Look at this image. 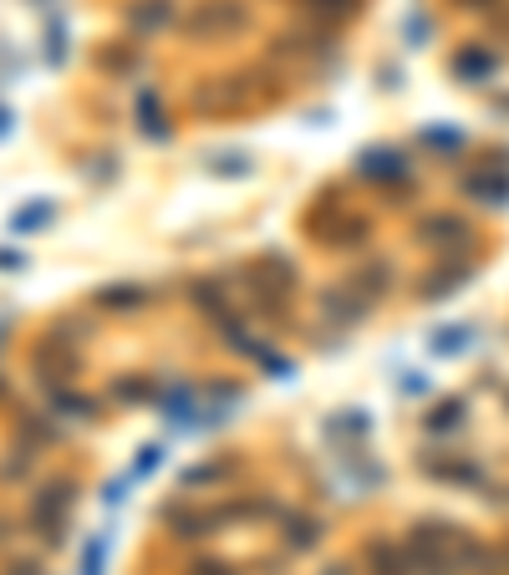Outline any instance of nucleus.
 <instances>
[{
  "label": "nucleus",
  "instance_id": "29",
  "mask_svg": "<svg viewBox=\"0 0 509 575\" xmlns=\"http://www.w3.org/2000/svg\"><path fill=\"white\" fill-rule=\"evenodd\" d=\"M61 61H67V21L51 16L47 21V67H61Z\"/></svg>",
  "mask_w": 509,
  "mask_h": 575
},
{
  "label": "nucleus",
  "instance_id": "22",
  "mask_svg": "<svg viewBox=\"0 0 509 575\" xmlns=\"http://www.w3.org/2000/svg\"><path fill=\"white\" fill-rule=\"evenodd\" d=\"M418 240L423 245H449V240H469V229H463L459 219H449V215H428V219H418Z\"/></svg>",
  "mask_w": 509,
  "mask_h": 575
},
{
  "label": "nucleus",
  "instance_id": "27",
  "mask_svg": "<svg viewBox=\"0 0 509 575\" xmlns=\"http://www.w3.org/2000/svg\"><path fill=\"white\" fill-rule=\"evenodd\" d=\"M453 290H459V270H433L418 286V300H438V296H453Z\"/></svg>",
  "mask_w": 509,
  "mask_h": 575
},
{
  "label": "nucleus",
  "instance_id": "19",
  "mask_svg": "<svg viewBox=\"0 0 509 575\" xmlns=\"http://www.w3.org/2000/svg\"><path fill=\"white\" fill-rule=\"evenodd\" d=\"M234 474H240V464H234V458H209V464H194L189 474H183V489H199V484H204V489H214V484H230Z\"/></svg>",
  "mask_w": 509,
  "mask_h": 575
},
{
  "label": "nucleus",
  "instance_id": "1",
  "mask_svg": "<svg viewBox=\"0 0 509 575\" xmlns=\"http://www.w3.org/2000/svg\"><path fill=\"white\" fill-rule=\"evenodd\" d=\"M250 6L244 0H199L194 11L183 16V41H194V47H224L234 41L240 31H250Z\"/></svg>",
  "mask_w": 509,
  "mask_h": 575
},
{
  "label": "nucleus",
  "instance_id": "15",
  "mask_svg": "<svg viewBox=\"0 0 509 575\" xmlns=\"http://www.w3.org/2000/svg\"><path fill=\"white\" fill-rule=\"evenodd\" d=\"M143 300H148V286H138V280H112V286L92 290V306H98V311H138Z\"/></svg>",
  "mask_w": 509,
  "mask_h": 575
},
{
  "label": "nucleus",
  "instance_id": "34",
  "mask_svg": "<svg viewBox=\"0 0 509 575\" xmlns=\"http://www.w3.org/2000/svg\"><path fill=\"white\" fill-rule=\"evenodd\" d=\"M158 458H163V444H148L143 454H138V474H148V468H153Z\"/></svg>",
  "mask_w": 509,
  "mask_h": 575
},
{
  "label": "nucleus",
  "instance_id": "11",
  "mask_svg": "<svg viewBox=\"0 0 509 575\" xmlns=\"http://www.w3.org/2000/svg\"><path fill=\"white\" fill-rule=\"evenodd\" d=\"M296 16L306 26H327V31H341L347 21L362 16V0H296Z\"/></svg>",
  "mask_w": 509,
  "mask_h": 575
},
{
  "label": "nucleus",
  "instance_id": "39",
  "mask_svg": "<svg viewBox=\"0 0 509 575\" xmlns=\"http://www.w3.org/2000/svg\"><path fill=\"white\" fill-rule=\"evenodd\" d=\"M0 397H6V377H0Z\"/></svg>",
  "mask_w": 509,
  "mask_h": 575
},
{
  "label": "nucleus",
  "instance_id": "33",
  "mask_svg": "<svg viewBox=\"0 0 509 575\" xmlns=\"http://www.w3.org/2000/svg\"><path fill=\"white\" fill-rule=\"evenodd\" d=\"M102 561H108V539H92L87 545V575H102Z\"/></svg>",
  "mask_w": 509,
  "mask_h": 575
},
{
  "label": "nucleus",
  "instance_id": "14",
  "mask_svg": "<svg viewBox=\"0 0 509 575\" xmlns=\"http://www.w3.org/2000/svg\"><path fill=\"white\" fill-rule=\"evenodd\" d=\"M92 67H98L102 77H138L143 72V51H138V41H108V47L92 57Z\"/></svg>",
  "mask_w": 509,
  "mask_h": 575
},
{
  "label": "nucleus",
  "instance_id": "24",
  "mask_svg": "<svg viewBox=\"0 0 509 575\" xmlns=\"http://www.w3.org/2000/svg\"><path fill=\"white\" fill-rule=\"evenodd\" d=\"M158 383L153 377H118L112 383V403H122V408H138V403H153Z\"/></svg>",
  "mask_w": 509,
  "mask_h": 575
},
{
  "label": "nucleus",
  "instance_id": "13",
  "mask_svg": "<svg viewBox=\"0 0 509 575\" xmlns=\"http://www.w3.org/2000/svg\"><path fill=\"white\" fill-rule=\"evenodd\" d=\"M392 280H398V270H392V260H382V255H372V260H362L347 276V286L357 290V296H367V300H382L392 290Z\"/></svg>",
  "mask_w": 509,
  "mask_h": 575
},
{
  "label": "nucleus",
  "instance_id": "16",
  "mask_svg": "<svg viewBox=\"0 0 509 575\" xmlns=\"http://www.w3.org/2000/svg\"><path fill=\"white\" fill-rule=\"evenodd\" d=\"M133 112H138V128H143L148 143H169V118L158 112V92H153V87H143V92H138Z\"/></svg>",
  "mask_w": 509,
  "mask_h": 575
},
{
  "label": "nucleus",
  "instance_id": "25",
  "mask_svg": "<svg viewBox=\"0 0 509 575\" xmlns=\"http://www.w3.org/2000/svg\"><path fill=\"white\" fill-rule=\"evenodd\" d=\"M51 219H57V205H51V199H37L31 209L11 215V229H16V235H31V229H47Z\"/></svg>",
  "mask_w": 509,
  "mask_h": 575
},
{
  "label": "nucleus",
  "instance_id": "4",
  "mask_svg": "<svg viewBox=\"0 0 509 575\" xmlns=\"http://www.w3.org/2000/svg\"><path fill=\"white\" fill-rule=\"evenodd\" d=\"M306 229H311V235H321V245H327V250H362V245L372 240V219L352 215V209H341V205H327V194H321V199H316V209L306 215Z\"/></svg>",
  "mask_w": 509,
  "mask_h": 575
},
{
  "label": "nucleus",
  "instance_id": "2",
  "mask_svg": "<svg viewBox=\"0 0 509 575\" xmlns=\"http://www.w3.org/2000/svg\"><path fill=\"white\" fill-rule=\"evenodd\" d=\"M72 504H77V479H47L37 489V499H31V515H26V525H31V535L47 545V551H57L61 539H67V519H72Z\"/></svg>",
  "mask_w": 509,
  "mask_h": 575
},
{
  "label": "nucleus",
  "instance_id": "31",
  "mask_svg": "<svg viewBox=\"0 0 509 575\" xmlns=\"http://www.w3.org/2000/svg\"><path fill=\"white\" fill-rule=\"evenodd\" d=\"M0 575H47V565H41L37 555H16V561H6Z\"/></svg>",
  "mask_w": 509,
  "mask_h": 575
},
{
  "label": "nucleus",
  "instance_id": "26",
  "mask_svg": "<svg viewBox=\"0 0 509 575\" xmlns=\"http://www.w3.org/2000/svg\"><path fill=\"white\" fill-rule=\"evenodd\" d=\"M163 413H169L173 423H199V413H194V393H189V387H173V393L163 397Z\"/></svg>",
  "mask_w": 509,
  "mask_h": 575
},
{
  "label": "nucleus",
  "instance_id": "37",
  "mask_svg": "<svg viewBox=\"0 0 509 575\" xmlns=\"http://www.w3.org/2000/svg\"><path fill=\"white\" fill-rule=\"evenodd\" d=\"M321 575H352V565H347V561H331L327 571H321Z\"/></svg>",
  "mask_w": 509,
  "mask_h": 575
},
{
  "label": "nucleus",
  "instance_id": "7",
  "mask_svg": "<svg viewBox=\"0 0 509 575\" xmlns=\"http://www.w3.org/2000/svg\"><path fill=\"white\" fill-rule=\"evenodd\" d=\"M173 16H179L173 0H128V6H122V26H128V37L133 41L163 37V31L173 26Z\"/></svg>",
  "mask_w": 509,
  "mask_h": 575
},
{
  "label": "nucleus",
  "instance_id": "28",
  "mask_svg": "<svg viewBox=\"0 0 509 575\" xmlns=\"http://www.w3.org/2000/svg\"><path fill=\"white\" fill-rule=\"evenodd\" d=\"M459 423H463V403H438L433 413H423V428H428V433L459 428Z\"/></svg>",
  "mask_w": 509,
  "mask_h": 575
},
{
  "label": "nucleus",
  "instance_id": "8",
  "mask_svg": "<svg viewBox=\"0 0 509 575\" xmlns=\"http://www.w3.org/2000/svg\"><path fill=\"white\" fill-rule=\"evenodd\" d=\"M357 174H362L367 184L398 189V184L412 179V163L398 153V148H362V153H357Z\"/></svg>",
  "mask_w": 509,
  "mask_h": 575
},
{
  "label": "nucleus",
  "instance_id": "9",
  "mask_svg": "<svg viewBox=\"0 0 509 575\" xmlns=\"http://www.w3.org/2000/svg\"><path fill=\"white\" fill-rule=\"evenodd\" d=\"M367 311H372V300L357 296L352 286H327V290H321V316H327V326H337V331L362 326Z\"/></svg>",
  "mask_w": 509,
  "mask_h": 575
},
{
  "label": "nucleus",
  "instance_id": "17",
  "mask_svg": "<svg viewBox=\"0 0 509 575\" xmlns=\"http://www.w3.org/2000/svg\"><path fill=\"white\" fill-rule=\"evenodd\" d=\"M367 433H372V418H367V413H337V418H327V438H337V448L367 444Z\"/></svg>",
  "mask_w": 509,
  "mask_h": 575
},
{
  "label": "nucleus",
  "instance_id": "5",
  "mask_svg": "<svg viewBox=\"0 0 509 575\" xmlns=\"http://www.w3.org/2000/svg\"><path fill=\"white\" fill-rule=\"evenodd\" d=\"M255 82L260 77H209L204 87H194V108L204 112V118H230V112H244L255 108V102H266V92H255Z\"/></svg>",
  "mask_w": 509,
  "mask_h": 575
},
{
  "label": "nucleus",
  "instance_id": "38",
  "mask_svg": "<svg viewBox=\"0 0 509 575\" xmlns=\"http://www.w3.org/2000/svg\"><path fill=\"white\" fill-rule=\"evenodd\" d=\"M11 132V108H0V138Z\"/></svg>",
  "mask_w": 509,
  "mask_h": 575
},
{
  "label": "nucleus",
  "instance_id": "3",
  "mask_svg": "<svg viewBox=\"0 0 509 575\" xmlns=\"http://www.w3.org/2000/svg\"><path fill=\"white\" fill-rule=\"evenodd\" d=\"M270 61H286V67H337L341 61V41L327 26H301V31H280L270 41Z\"/></svg>",
  "mask_w": 509,
  "mask_h": 575
},
{
  "label": "nucleus",
  "instance_id": "21",
  "mask_svg": "<svg viewBox=\"0 0 509 575\" xmlns=\"http://www.w3.org/2000/svg\"><path fill=\"white\" fill-rule=\"evenodd\" d=\"M189 300H194L209 321H224V316H230V300H224V286H219V280H194V286H189Z\"/></svg>",
  "mask_w": 509,
  "mask_h": 575
},
{
  "label": "nucleus",
  "instance_id": "23",
  "mask_svg": "<svg viewBox=\"0 0 509 575\" xmlns=\"http://www.w3.org/2000/svg\"><path fill=\"white\" fill-rule=\"evenodd\" d=\"M250 153H240V148H224V153H209L204 158V174H214V179H250Z\"/></svg>",
  "mask_w": 509,
  "mask_h": 575
},
{
  "label": "nucleus",
  "instance_id": "6",
  "mask_svg": "<svg viewBox=\"0 0 509 575\" xmlns=\"http://www.w3.org/2000/svg\"><path fill=\"white\" fill-rule=\"evenodd\" d=\"M158 519H163V525H169V535L183 539V545H189V539L219 535V525H224V519H219V504H214V509H199V504H189V499L163 504V509H158Z\"/></svg>",
  "mask_w": 509,
  "mask_h": 575
},
{
  "label": "nucleus",
  "instance_id": "35",
  "mask_svg": "<svg viewBox=\"0 0 509 575\" xmlns=\"http://www.w3.org/2000/svg\"><path fill=\"white\" fill-rule=\"evenodd\" d=\"M0 270H21V255H16V250H0Z\"/></svg>",
  "mask_w": 509,
  "mask_h": 575
},
{
  "label": "nucleus",
  "instance_id": "10",
  "mask_svg": "<svg viewBox=\"0 0 509 575\" xmlns=\"http://www.w3.org/2000/svg\"><path fill=\"white\" fill-rule=\"evenodd\" d=\"M321 539H327V525H321L316 515L280 509V545H286V555H311Z\"/></svg>",
  "mask_w": 509,
  "mask_h": 575
},
{
  "label": "nucleus",
  "instance_id": "32",
  "mask_svg": "<svg viewBox=\"0 0 509 575\" xmlns=\"http://www.w3.org/2000/svg\"><path fill=\"white\" fill-rule=\"evenodd\" d=\"M112 174H118V158H112V153L92 158V168H87V179H92V184H108Z\"/></svg>",
  "mask_w": 509,
  "mask_h": 575
},
{
  "label": "nucleus",
  "instance_id": "30",
  "mask_svg": "<svg viewBox=\"0 0 509 575\" xmlns=\"http://www.w3.org/2000/svg\"><path fill=\"white\" fill-rule=\"evenodd\" d=\"M189 575H240V565H230V561H214V555H204V561H189Z\"/></svg>",
  "mask_w": 509,
  "mask_h": 575
},
{
  "label": "nucleus",
  "instance_id": "36",
  "mask_svg": "<svg viewBox=\"0 0 509 575\" xmlns=\"http://www.w3.org/2000/svg\"><path fill=\"white\" fill-rule=\"evenodd\" d=\"M11 535H16V525L6 515H0V545H11Z\"/></svg>",
  "mask_w": 509,
  "mask_h": 575
},
{
  "label": "nucleus",
  "instance_id": "20",
  "mask_svg": "<svg viewBox=\"0 0 509 575\" xmlns=\"http://www.w3.org/2000/svg\"><path fill=\"white\" fill-rule=\"evenodd\" d=\"M47 397H51V408H57V413H67V418H82V423L102 418L98 397H87V393H72V387H57V393H47Z\"/></svg>",
  "mask_w": 509,
  "mask_h": 575
},
{
  "label": "nucleus",
  "instance_id": "12",
  "mask_svg": "<svg viewBox=\"0 0 509 575\" xmlns=\"http://www.w3.org/2000/svg\"><path fill=\"white\" fill-rule=\"evenodd\" d=\"M362 561L372 575H412V561H408V545H398V539L377 535L362 545Z\"/></svg>",
  "mask_w": 509,
  "mask_h": 575
},
{
  "label": "nucleus",
  "instance_id": "18",
  "mask_svg": "<svg viewBox=\"0 0 509 575\" xmlns=\"http://www.w3.org/2000/svg\"><path fill=\"white\" fill-rule=\"evenodd\" d=\"M57 444V428H51L47 418H31V413H21L16 418V448H26V454H41V448Z\"/></svg>",
  "mask_w": 509,
  "mask_h": 575
}]
</instances>
